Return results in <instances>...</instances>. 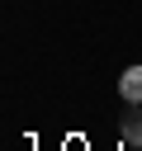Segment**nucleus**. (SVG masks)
I'll return each mask as SVG.
<instances>
[{
    "label": "nucleus",
    "instance_id": "obj_1",
    "mask_svg": "<svg viewBox=\"0 0 142 151\" xmlns=\"http://www.w3.org/2000/svg\"><path fill=\"white\" fill-rule=\"evenodd\" d=\"M118 94H123L128 104H142V66H128V71L118 76Z\"/></svg>",
    "mask_w": 142,
    "mask_h": 151
},
{
    "label": "nucleus",
    "instance_id": "obj_2",
    "mask_svg": "<svg viewBox=\"0 0 142 151\" xmlns=\"http://www.w3.org/2000/svg\"><path fill=\"white\" fill-rule=\"evenodd\" d=\"M123 142L128 146H142V104H133V113L123 118Z\"/></svg>",
    "mask_w": 142,
    "mask_h": 151
}]
</instances>
